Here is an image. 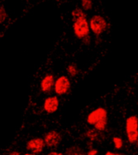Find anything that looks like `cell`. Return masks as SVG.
<instances>
[{"label":"cell","mask_w":138,"mask_h":155,"mask_svg":"<svg viewBox=\"0 0 138 155\" xmlns=\"http://www.w3.org/2000/svg\"><path fill=\"white\" fill-rule=\"evenodd\" d=\"M112 142L114 144V147L116 150H120L123 147V140L120 137H117L115 136L112 138Z\"/></svg>","instance_id":"obj_14"},{"label":"cell","mask_w":138,"mask_h":155,"mask_svg":"<svg viewBox=\"0 0 138 155\" xmlns=\"http://www.w3.org/2000/svg\"><path fill=\"white\" fill-rule=\"evenodd\" d=\"M81 41H82V44L85 45H89L90 44V42H91V37H90V35L86 36V37H84L83 39H82Z\"/></svg>","instance_id":"obj_16"},{"label":"cell","mask_w":138,"mask_h":155,"mask_svg":"<svg viewBox=\"0 0 138 155\" xmlns=\"http://www.w3.org/2000/svg\"><path fill=\"white\" fill-rule=\"evenodd\" d=\"M44 140L47 147L53 149V148H57L60 145L62 140V137L58 131L50 130L45 133L44 137Z\"/></svg>","instance_id":"obj_8"},{"label":"cell","mask_w":138,"mask_h":155,"mask_svg":"<svg viewBox=\"0 0 138 155\" xmlns=\"http://www.w3.org/2000/svg\"><path fill=\"white\" fill-rule=\"evenodd\" d=\"M105 155H125L120 153H116V152H111V151H107L105 153Z\"/></svg>","instance_id":"obj_18"},{"label":"cell","mask_w":138,"mask_h":155,"mask_svg":"<svg viewBox=\"0 0 138 155\" xmlns=\"http://www.w3.org/2000/svg\"><path fill=\"white\" fill-rule=\"evenodd\" d=\"M125 133L129 144L133 145L138 140V117L135 115L129 116L125 120Z\"/></svg>","instance_id":"obj_2"},{"label":"cell","mask_w":138,"mask_h":155,"mask_svg":"<svg viewBox=\"0 0 138 155\" xmlns=\"http://www.w3.org/2000/svg\"><path fill=\"white\" fill-rule=\"evenodd\" d=\"M66 71H67L68 75L70 78L77 77L78 74H79V70H78L77 65H75L74 63H71V64L68 65Z\"/></svg>","instance_id":"obj_12"},{"label":"cell","mask_w":138,"mask_h":155,"mask_svg":"<svg viewBox=\"0 0 138 155\" xmlns=\"http://www.w3.org/2000/svg\"><path fill=\"white\" fill-rule=\"evenodd\" d=\"M100 134H101V132L97 131L95 128H90L85 133V137L93 142V141H96L99 140Z\"/></svg>","instance_id":"obj_11"},{"label":"cell","mask_w":138,"mask_h":155,"mask_svg":"<svg viewBox=\"0 0 138 155\" xmlns=\"http://www.w3.org/2000/svg\"><path fill=\"white\" fill-rule=\"evenodd\" d=\"M106 118H108L107 110L106 108L103 107H97V108L94 109L93 111H90L87 115V122L90 125L94 126L99 121Z\"/></svg>","instance_id":"obj_5"},{"label":"cell","mask_w":138,"mask_h":155,"mask_svg":"<svg viewBox=\"0 0 138 155\" xmlns=\"http://www.w3.org/2000/svg\"><path fill=\"white\" fill-rule=\"evenodd\" d=\"M24 155H36V154H34V153H24Z\"/></svg>","instance_id":"obj_21"},{"label":"cell","mask_w":138,"mask_h":155,"mask_svg":"<svg viewBox=\"0 0 138 155\" xmlns=\"http://www.w3.org/2000/svg\"><path fill=\"white\" fill-rule=\"evenodd\" d=\"M55 80V76L52 73H48L44 75L40 82V88L41 92L44 94H50L54 89Z\"/></svg>","instance_id":"obj_6"},{"label":"cell","mask_w":138,"mask_h":155,"mask_svg":"<svg viewBox=\"0 0 138 155\" xmlns=\"http://www.w3.org/2000/svg\"><path fill=\"white\" fill-rule=\"evenodd\" d=\"M65 155H87V153L78 145H72L67 148Z\"/></svg>","instance_id":"obj_10"},{"label":"cell","mask_w":138,"mask_h":155,"mask_svg":"<svg viewBox=\"0 0 138 155\" xmlns=\"http://www.w3.org/2000/svg\"><path fill=\"white\" fill-rule=\"evenodd\" d=\"M90 29L95 36H100L108 28V23L101 15H94L89 20Z\"/></svg>","instance_id":"obj_3"},{"label":"cell","mask_w":138,"mask_h":155,"mask_svg":"<svg viewBox=\"0 0 138 155\" xmlns=\"http://www.w3.org/2000/svg\"><path fill=\"white\" fill-rule=\"evenodd\" d=\"M60 100L58 95H49L43 102V109L47 114H53L58 111Z\"/></svg>","instance_id":"obj_9"},{"label":"cell","mask_w":138,"mask_h":155,"mask_svg":"<svg viewBox=\"0 0 138 155\" xmlns=\"http://www.w3.org/2000/svg\"><path fill=\"white\" fill-rule=\"evenodd\" d=\"M71 86L72 84H71L70 78L66 75H61L56 78L53 91L56 95L63 96V95L67 94L70 91Z\"/></svg>","instance_id":"obj_4"},{"label":"cell","mask_w":138,"mask_h":155,"mask_svg":"<svg viewBox=\"0 0 138 155\" xmlns=\"http://www.w3.org/2000/svg\"><path fill=\"white\" fill-rule=\"evenodd\" d=\"M73 31L76 38L82 40L90 34L89 20L86 12L81 7H76L72 11Z\"/></svg>","instance_id":"obj_1"},{"label":"cell","mask_w":138,"mask_h":155,"mask_svg":"<svg viewBox=\"0 0 138 155\" xmlns=\"http://www.w3.org/2000/svg\"><path fill=\"white\" fill-rule=\"evenodd\" d=\"M45 147V143L44 138L33 137L28 140L26 144V150L29 153L34 154H40Z\"/></svg>","instance_id":"obj_7"},{"label":"cell","mask_w":138,"mask_h":155,"mask_svg":"<svg viewBox=\"0 0 138 155\" xmlns=\"http://www.w3.org/2000/svg\"><path fill=\"white\" fill-rule=\"evenodd\" d=\"M80 1H81V2H82V1H84V0H80Z\"/></svg>","instance_id":"obj_22"},{"label":"cell","mask_w":138,"mask_h":155,"mask_svg":"<svg viewBox=\"0 0 138 155\" xmlns=\"http://www.w3.org/2000/svg\"><path fill=\"white\" fill-rule=\"evenodd\" d=\"M47 155H64L62 153L58 152V151H51Z\"/></svg>","instance_id":"obj_19"},{"label":"cell","mask_w":138,"mask_h":155,"mask_svg":"<svg viewBox=\"0 0 138 155\" xmlns=\"http://www.w3.org/2000/svg\"><path fill=\"white\" fill-rule=\"evenodd\" d=\"M107 124H108V118H106L104 119V120H102L99 121V122L97 124H95L93 127H94V128H95L97 131L103 133V132H104V131L107 129Z\"/></svg>","instance_id":"obj_13"},{"label":"cell","mask_w":138,"mask_h":155,"mask_svg":"<svg viewBox=\"0 0 138 155\" xmlns=\"http://www.w3.org/2000/svg\"><path fill=\"white\" fill-rule=\"evenodd\" d=\"M10 155H21V154H20L19 152H17V151H12V152L10 153Z\"/></svg>","instance_id":"obj_20"},{"label":"cell","mask_w":138,"mask_h":155,"mask_svg":"<svg viewBox=\"0 0 138 155\" xmlns=\"http://www.w3.org/2000/svg\"><path fill=\"white\" fill-rule=\"evenodd\" d=\"M7 19V12L4 7L0 5V24H2Z\"/></svg>","instance_id":"obj_15"},{"label":"cell","mask_w":138,"mask_h":155,"mask_svg":"<svg viewBox=\"0 0 138 155\" xmlns=\"http://www.w3.org/2000/svg\"><path fill=\"white\" fill-rule=\"evenodd\" d=\"M98 150L97 149H90V150L87 153V155H98Z\"/></svg>","instance_id":"obj_17"}]
</instances>
